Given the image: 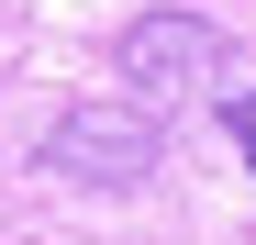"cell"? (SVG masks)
Listing matches in <instances>:
<instances>
[{
    "label": "cell",
    "instance_id": "obj_3",
    "mask_svg": "<svg viewBox=\"0 0 256 245\" xmlns=\"http://www.w3.org/2000/svg\"><path fill=\"white\" fill-rule=\"evenodd\" d=\"M223 134H234V156L256 168V90H234V100H223Z\"/></svg>",
    "mask_w": 256,
    "mask_h": 245
},
{
    "label": "cell",
    "instance_id": "obj_1",
    "mask_svg": "<svg viewBox=\"0 0 256 245\" xmlns=\"http://www.w3.org/2000/svg\"><path fill=\"white\" fill-rule=\"evenodd\" d=\"M45 168L78 178V190H145V178H156V112H134V100H122V112H112V100L56 112Z\"/></svg>",
    "mask_w": 256,
    "mask_h": 245
},
{
    "label": "cell",
    "instance_id": "obj_2",
    "mask_svg": "<svg viewBox=\"0 0 256 245\" xmlns=\"http://www.w3.org/2000/svg\"><path fill=\"white\" fill-rule=\"evenodd\" d=\"M200 67H223V34H212L200 12H134L112 45V78L134 112H167L178 90H200Z\"/></svg>",
    "mask_w": 256,
    "mask_h": 245
}]
</instances>
